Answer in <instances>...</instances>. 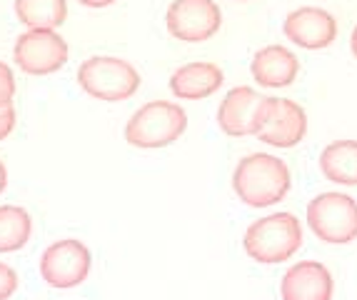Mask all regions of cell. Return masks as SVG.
<instances>
[{"instance_id":"obj_17","label":"cell","mask_w":357,"mask_h":300,"mask_svg":"<svg viewBox=\"0 0 357 300\" xmlns=\"http://www.w3.org/2000/svg\"><path fill=\"white\" fill-rule=\"evenodd\" d=\"M33 233V220L20 205H0V253H15Z\"/></svg>"},{"instance_id":"obj_5","label":"cell","mask_w":357,"mask_h":300,"mask_svg":"<svg viewBox=\"0 0 357 300\" xmlns=\"http://www.w3.org/2000/svg\"><path fill=\"white\" fill-rule=\"evenodd\" d=\"M310 230L330 246L357 240V200L345 193H320L307 203Z\"/></svg>"},{"instance_id":"obj_9","label":"cell","mask_w":357,"mask_h":300,"mask_svg":"<svg viewBox=\"0 0 357 300\" xmlns=\"http://www.w3.org/2000/svg\"><path fill=\"white\" fill-rule=\"evenodd\" d=\"M167 33L183 43H205L220 30L222 10L215 0H173L165 13Z\"/></svg>"},{"instance_id":"obj_2","label":"cell","mask_w":357,"mask_h":300,"mask_svg":"<svg viewBox=\"0 0 357 300\" xmlns=\"http://www.w3.org/2000/svg\"><path fill=\"white\" fill-rule=\"evenodd\" d=\"M243 248L255 263H285L303 248V225L292 213L265 216L245 230Z\"/></svg>"},{"instance_id":"obj_15","label":"cell","mask_w":357,"mask_h":300,"mask_svg":"<svg viewBox=\"0 0 357 300\" xmlns=\"http://www.w3.org/2000/svg\"><path fill=\"white\" fill-rule=\"evenodd\" d=\"M320 173L337 186H357V140H335L320 153Z\"/></svg>"},{"instance_id":"obj_22","label":"cell","mask_w":357,"mask_h":300,"mask_svg":"<svg viewBox=\"0 0 357 300\" xmlns=\"http://www.w3.org/2000/svg\"><path fill=\"white\" fill-rule=\"evenodd\" d=\"M6 188H8V170H6V165H3V160H0V195H3Z\"/></svg>"},{"instance_id":"obj_1","label":"cell","mask_w":357,"mask_h":300,"mask_svg":"<svg viewBox=\"0 0 357 300\" xmlns=\"http://www.w3.org/2000/svg\"><path fill=\"white\" fill-rule=\"evenodd\" d=\"M292 178L287 163L270 153H252L235 165L232 190L250 208H270L290 193Z\"/></svg>"},{"instance_id":"obj_14","label":"cell","mask_w":357,"mask_h":300,"mask_svg":"<svg viewBox=\"0 0 357 300\" xmlns=\"http://www.w3.org/2000/svg\"><path fill=\"white\" fill-rule=\"evenodd\" d=\"M222 83H225V73L220 70V66L208 63V60L180 66L170 75V90L180 100H205L213 93H218Z\"/></svg>"},{"instance_id":"obj_11","label":"cell","mask_w":357,"mask_h":300,"mask_svg":"<svg viewBox=\"0 0 357 300\" xmlns=\"http://www.w3.org/2000/svg\"><path fill=\"white\" fill-rule=\"evenodd\" d=\"M307 133V113L287 98H270L268 118L255 138L273 148H295Z\"/></svg>"},{"instance_id":"obj_12","label":"cell","mask_w":357,"mask_h":300,"mask_svg":"<svg viewBox=\"0 0 357 300\" xmlns=\"http://www.w3.org/2000/svg\"><path fill=\"white\" fill-rule=\"evenodd\" d=\"M335 283L330 270L317 260L295 263L280 283L282 300H333Z\"/></svg>"},{"instance_id":"obj_6","label":"cell","mask_w":357,"mask_h":300,"mask_svg":"<svg viewBox=\"0 0 357 300\" xmlns=\"http://www.w3.org/2000/svg\"><path fill=\"white\" fill-rule=\"evenodd\" d=\"M68 55L70 48L58 30H25L13 48L15 66L28 75H53L68 63Z\"/></svg>"},{"instance_id":"obj_21","label":"cell","mask_w":357,"mask_h":300,"mask_svg":"<svg viewBox=\"0 0 357 300\" xmlns=\"http://www.w3.org/2000/svg\"><path fill=\"white\" fill-rule=\"evenodd\" d=\"M77 3L85 8H107V6H113L115 0H77Z\"/></svg>"},{"instance_id":"obj_7","label":"cell","mask_w":357,"mask_h":300,"mask_svg":"<svg viewBox=\"0 0 357 300\" xmlns=\"http://www.w3.org/2000/svg\"><path fill=\"white\" fill-rule=\"evenodd\" d=\"M270 98H262L257 90L248 85L227 90V96L220 100L218 108V126L230 138H245V135H257L268 118Z\"/></svg>"},{"instance_id":"obj_4","label":"cell","mask_w":357,"mask_h":300,"mask_svg":"<svg viewBox=\"0 0 357 300\" xmlns=\"http://www.w3.org/2000/svg\"><path fill=\"white\" fill-rule=\"evenodd\" d=\"M140 83L143 80L135 66L113 55H93L77 68V85L96 100H128L137 93Z\"/></svg>"},{"instance_id":"obj_16","label":"cell","mask_w":357,"mask_h":300,"mask_svg":"<svg viewBox=\"0 0 357 300\" xmlns=\"http://www.w3.org/2000/svg\"><path fill=\"white\" fill-rule=\"evenodd\" d=\"M15 15L28 30H58L68 18L66 0H15Z\"/></svg>"},{"instance_id":"obj_23","label":"cell","mask_w":357,"mask_h":300,"mask_svg":"<svg viewBox=\"0 0 357 300\" xmlns=\"http://www.w3.org/2000/svg\"><path fill=\"white\" fill-rule=\"evenodd\" d=\"M350 50H352V55L357 58V25L352 28V36H350Z\"/></svg>"},{"instance_id":"obj_10","label":"cell","mask_w":357,"mask_h":300,"mask_svg":"<svg viewBox=\"0 0 357 300\" xmlns=\"http://www.w3.org/2000/svg\"><path fill=\"white\" fill-rule=\"evenodd\" d=\"M282 33L298 48L322 50L330 48L337 38V20L325 8L303 6L287 13V18L282 20Z\"/></svg>"},{"instance_id":"obj_18","label":"cell","mask_w":357,"mask_h":300,"mask_svg":"<svg viewBox=\"0 0 357 300\" xmlns=\"http://www.w3.org/2000/svg\"><path fill=\"white\" fill-rule=\"evenodd\" d=\"M13 98H15V75L6 63H0V105H10Z\"/></svg>"},{"instance_id":"obj_20","label":"cell","mask_w":357,"mask_h":300,"mask_svg":"<svg viewBox=\"0 0 357 300\" xmlns=\"http://www.w3.org/2000/svg\"><path fill=\"white\" fill-rule=\"evenodd\" d=\"M15 128V105H0V140H6Z\"/></svg>"},{"instance_id":"obj_8","label":"cell","mask_w":357,"mask_h":300,"mask_svg":"<svg viewBox=\"0 0 357 300\" xmlns=\"http://www.w3.org/2000/svg\"><path fill=\"white\" fill-rule=\"evenodd\" d=\"M90 250L75 238L55 240L40 255V276L50 288H75L90 273Z\"/></svg>"},{"instance_id":"obj_13","label":"cell","mask_w":357,"mask_h":300,"mask_svg":"<svg viewBox=\"0 0 357 300\" xmlns=\"http://www.w3.org/2000/svg\"><path fill=\"white\" fill-rule=\"evenodd\" d=\"M250 73L262 88H287L300 75V60L285 45H265L252 55Z\"/></svg>"},{"instance_id":"obj_19","label":"cell","mask_w":357,"mask_h":300,"mask_svg":"<svg viewBox=\"0 0 357 300\" xmlns=\"http://www.w3.org/2000/svg\"><path fill=\"white\" fill-rule=\"evenodd\" d=\"M18 290V273L10 265L0 263V300H8Z\"/></svg>"},{"instance_id":"obj_3","label":"cell","mask_w":357,"mask_h":300,"mask_svg":"<svg viewBox=\"0 0 357 300\" xmlns=\"http://www.w3.org/2000/svg\"><path fill=\"white\" fill-rule=\"evenodd\" d=\"M188 130V113L178 103L153 100L130 115L126 126V140L132 148L155 150L167 148Z\"/></svg>"},{"instance_id":"obj_24","label":"cell","mask_w":357,"mask_h":300,"mask_svg":"<svg viewBox=\"0 0 357 300\" xmlns=\"http://www.w3.org/2000/svg\"><path fill=\"white\" fill-rule=\"evenodd\" d=\"M235 3H248V0H235Z\"/></svg>"}]
</instances>
